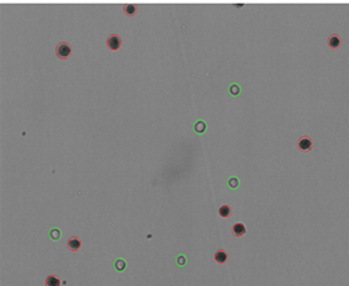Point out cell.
<instances>
[{"mask_svg": "<svg viewBox=\"0 0 349 286\" xmlns=\"http://www.w3.org/2000/svg\"><path fill=\"white\" fill-rule=\"evenodd\" d=\"M55 54L58 58L60 59H67L70 54H72V47L65 43V42H62L59 43L57 47H55Z\"/></svg>", "mask_w": 349, "mask_h": 286, "instance_id": "obj_1", "label": "cell"}, {"mask_svg": "<svg viewBox=\"0 0 349 286\" xmlns=\"http://www.w3.org/2000/svg\"><path fill=\"white\" fill-rule=\"evenodd\" d=\"M106 44H107V47H108L111 50H117V49H119L121 45H122V39H121V37L117 35V34H111V35L107 38Z\"/></svg>", "mask_w": 349, "mask_h": 286, "instance_id": "obj_2", "label": "cell"}, {"mask_svg": "<svg viewBox=\"0 0 349 286\" xmlns=\"http://www.w3.org/2000/svg\"><path fill=\"white\" fill-rule=\"evenodd\" d=\"M298 148L301 152H309L313 148V141L308 136H303L298 139Z\"/></svg>", "mask_w": 349, "mask_h": 286, "instance_id": "obj_3", "label": "cell"}, {"mask_svg": "<svg viewBox=\"0 0 349 286\" xmlns=\"http://www.w3.org/2000/svg\"><path fill=\"white\" fill-rule=\"evenodd\" d=\"M67 247L72 251H78L82 247V241L78 236H70L67 241Z\"/></svg>", "mask_w": 349, "mask_h": 286, "instance_id": "obj_4", "label": "cell"}, {"mask_svg": "<svg viewBox=\"0 0 349 286\" xmlns=\"http://www.w3.org/2000/svg\"><path fill=\"white\" fill-rule=\"evenodd\" d=\"M231 232H232V235H234L235 237H242V236L246 233V227H245V225H244V223H241V222H236V223H234V225H232V227H231Z\"/></svg>", "mask_w": 349, "mask_h": 286, "instance_id": "obj_5", "label": "cell"}, {"mask_svg": "<svg viewBox=\"0 0 349 286\" xmlns=\"http://www.w3.org/2000/svg\"><path fill=\"white\" fill-rule=\"evenodd\" d=\"M227 258H229V255H227V252H226L224 248H219V250L214 253V260H215L217 263H220V265L226 263Z\"/></svg>", "mask_w": 349, "mask_h": 286, "instance_id": "obj_6", "label": "cell"}, {"mask_svg": "<svg viewBox=\"0 0 349 286\" xmlns=\"http://www.w3.org/2000/svg\"><path fill=\"white\" fill-rule=\"evenodd\" d=\"M60 283H62L60 278H59L57 275H54V273L48 275V276L45 277V281H44V285H45V286H60Z\"/></svg>", "mask_w": 349, "mask_h": 286, "instance_id": "obj_7", "label": "cell"}, {"mask_svg": "<svg viewBox=\"0 0 349 286\" xmlns=\"http://www.w3.org/2000/svg\"><path fill=\"white\" fill-rule=\"evenodd\" d=\"M326 43H328V45H329L330 48L336 49V48H339V47H340V44H341V39H340V37H339L338 34H331V35L328 38Z\"/></svg>", "mask_w": 349, "mask_h": 286, "instance_id": "obj_8", "label": "cell"}, {"mask_svg": "<svg viewBox=\"0 0 349 286\" xmlns=\"http://www.w3.org/2000/svg\"><path fill=\"white\" fill-rule=\"evenodd\" d=\"M231 213H232L231 206H229V205H222V206H220V208H219V215H220V217L227 218V217L231 216Z\"/></svg>", "mask_w": 349, "mask_h": 286, "instance_id": "obj_9", "label": "cell"}, {"mask_svg": "<svg viewBox=\"0 0 349 286\" xmlns=\"http://www.w3.org/2000/svg\"><path fill=\"white\" fill-rule=\"evenodd\" d=\"M123 12H124L126 15L133 17L137 13V7L134 4H126V5H123Z\"/></svg>", "mask_w": 349, "mask_h": 286, "instance_id": "obj_10", "label": "cell"}]
</instances>
